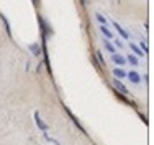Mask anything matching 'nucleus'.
I'll return each mask as SVG.
<instances>
[{
    "mask_svg": "<svg viewBox=\"0 0 154 145\" xmlns=\"http://www.w3.org/2000/svg\"><path fill=\"white\" fill-rule=\"evenodd\" d=\"M112 26H113V28H115V29H117L118 33H120V36L123 37V39H126V41H129V39H131V36H129V33H128V31H126V29L123 28V26H121V25H118L117 21H112Z\"/></svg>",
    "mask_w": 154,
    "mask_h": 145,
    "instance_id": "1",
    "label": "nucleus"
},
{
    "mask_svg": "<svg viewBox=\"0 0 154 145\" xmlns=\"http://www.w3.org/2000/svg\"><path fill=\"white\" fill-rule=\"evenodd\" d=\"M33 117H34V122L38 124V129H39L41 132H44V134H46V130H48V126H46V124H44V121L41 119L39 112H38V111H34V112H33Z\"/></svg>",
    "mask_w": 154,
    "mask_h": 145,
    "instance_id": "2",
    "label": "nucleus"
},
{
    "mask_svg": "<svg viewBox=\"0 0 154 145\" xmlns=\"http://www.w3.org/2000/svg\"><path fill=\"white\" fill-rule=\"evenodd\" d=\"M112 60H113V62H115V64H117V65H120V69H121V67H123V65H126V59L123 57V56H121V54H118V52H115V54H112Z\"/></svg>",
    "mask_w": 154,
    "mask_h": 145,
    "instance_id": "3",
    "label": "nucleus"
},
{
    "mask_svg": "<svg viewBox=\"0 0 154 145\" xmlns=\"http://www.w3.org/2000/svg\"><path fill=\"white\" fill-rule=\"evenodd\" d=\"M126 77H128L129 80H131V82L133 83H141V75L138 74V72H134V70H131V72H126Z\"/></svg>",
    "mask_w": 154,
    "mask_h": 145,
    "instance_id": "4",
    "label": "nucleus"
},
{
    "mask_svg": "<svg viewBox=\"0 0 154 145\" xmlns=\"http://www.w3.org/2000/svg\"><path fill=\"white\" fill-rule=\"evenodd\" d=\"M98 28H100V31L103 33L105 39H108V41H112L113 37H115V36H113V33H112V31H110V29H108V26H102V25H100Z\"/></svg>",
    "mask_w": 154,
    "mask_h": 145,
    "instance_id": "5",
    "label": "nucleus"
},
{
    "mask_svg": "<svg viewBox=\"0 0 154 145\" xmlns=\"http://www.w3.org/2000/svg\"><path fill=\"white\" fill-rule=\"evenodd\" d=\"M113 75L117 77V80L118 78H125L126 77V70H123V69H120V67H115V69H113Z\"/></svg>",
    "mask_w": 154,
    "mask_h": 145,
    "instance_id": "6",
    "label": "nucleus"
},
{
    "mask_svg": "<svg viewBox=\"0 0 154 145\" xmlns=\"http://www.w3.org/2000/svg\"><path fill=\"white\" fill-rule=\"evenodd\" d=\"M125 59H126V62H129V64H131L133 67H138V65H139V60H138V57H136V56H133V54H128Z\"/></svg>",
    "mask_w": 154,
    "mask_h": 145,
    "instance_id": "7",
    "label": "nucleus"
},
{
    "mask_svg": "<svg viewBox=\"0 0 154 145\" xmlns=\"http://www.w3.org/2000/svg\"><path fill=\"white\" fill-rule=\"evenodd\" d=\"M103 47L108 51V52H112V54H115V52H117V47H115V46L108 41V39H103Z\"/></svg>",
    "mask_w": 154,
    "mask_h": 145,
    "instance_id": "8",
    "label": "nucleus"
},
{
    "mask_svg": "<svg viewBox=\"0 0 154 145\" xmlns=\"http://www.w3.org/2000/svg\"><path fill=\"white\" fill-rule=\"evenodd\" d=\"M129 49L133 51V56H139V57H143V56H144V54H143V51L139 49L134 42H129Z\"/></svg>",
    "mask_w": 154,
    "mask_h": 145,
    "instance_id": "9",
    "label": "nucleus"
},
{
    "mask_svg": "<svg viewBox=\"0 0 154 145\" xmlns=\"http://www.w3.org/2000/svg\"><path fill=\"white\" fill-rule=\"evenodd\" d=\"M95 20L98 21V23H100V25H102V26H107V18L103 17V13L97 12V13H95Z\"/></svg>",
    "mask_w": 154,
    "mask_h": 145,
    "instance_id": "10",
    "label": "nucleus"
},
{
    "mask_svg": "<svg viewBox=\"0 0 154 145\" xmlns=\"http://www.w3.org/2000/svg\"><path fill=\"white\" fill-rule=\"evenodd\" d=\"M113 83H115V87H117L118 90L121 91V93H128V88H126V87H123V85H121V82H120V80L113 78Z\"/></svg>",
    "mask_w": 154,
    "mask_h": 145,
    "instance_id": "11",
    "label": "nucleus"
},
{
    "mask_svg": "<svg viewBox=\"0 0 154 145\" xmlns=\"http://www.w3.org/2000/svg\"><path fill=\"white\" fill-rule=\"evenodd\" d=\"M30 49L33 51L34 56H39V54H41V47H39V44H31V46H30Z\"/></svg>",
    "mask_w": 154,
    "mask_h": 145,
    "instance_id": "12",
    "label": "nucleus"
},
{
    "mask_svg": "<svg viewBox=\"0 0 154 145\" xmlns=\"http://www.w3.org/2000/svg\"><path fill=\"white\" fill-rule=\"evenodd\" d=\"M97 57H98L100 64H102V65H103V64H105V60H103V56H102V52H100V51H98V52H97Z\"/></svg>",
    "mask_w": 154,
    "mask_h": 145,
    "instance_id": "13",
    "label": "nucleus"
},
{
    "mask_svg": "<svg viewBox=\"0 0 154 145\" xmlns=\"http://www.w3.org/2000/svg\"><path fill=\"white\" fill-rule=\"evenodd\" d=\"M112 41H115V44H117V46H118V47H123V42H121V41H120V39H118V37H113Z\"/></svg>",
    "mask_w": 154,
    "mask_h": 145,
    "instance_id": "14",
    "label": "nucleus"
},
{
    "mask_svg": "<svg viewBox=\"0 0 154 145\" xmlns=\"http://www.w3.org/2000/svg\"><path fill=\"white\" fill-rule=\"evenodd\" d=\"M33 2H34V3H39V0H33Z\"/></svg>",
    "mask_w": 154,
    "mask_h": 145,
    "instance_id": "15",
    "label": "nucleus"
}]
</instances>
